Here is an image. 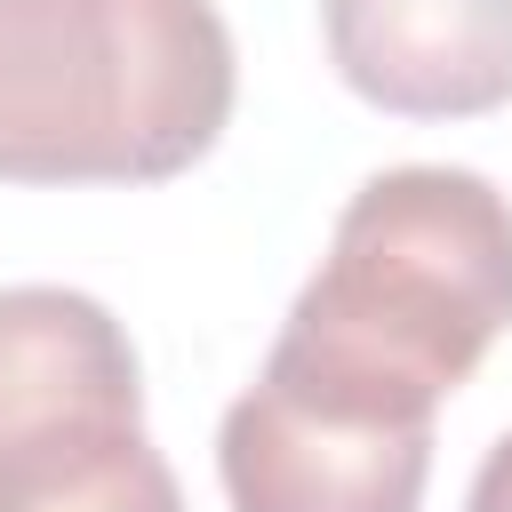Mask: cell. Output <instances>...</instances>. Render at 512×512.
Segmentation results:
<instances>
[{
    "label": "cell",
    "mask_w": 512,
    "mask_h": 512,
    "mask_svg": "<svg viewBox=\"0 0 512 512\" xmlns=\"http://www.w3.org/2000/svg\"><path fill=\"white\" fill-rule=\"evenodd\" d=\"M504 328L512 200L472 168H384L344 200L328 256L264 360L360 408L432 424Z\"/></svg>",
    "instance_id": "6da1fadb"
},
{
    "label": "cell",
    "mask_w": 512,
    "mask_h": 512,
    "mask_svg": "<svg viewBox=\"0 0 512 512\" xmlns=\"http://www.w3.org/2000/svg\"><path fill=\"white\" fill-rule=\"evenodd\" d=\"M232 96L216 0H0V184H168Z\"/></svg>",
    "instance_id": "7a4b0ae2"
},
{
    "label": "cell",
    "mask_w": 512,
    "mask_h": 512,
    "mask_svg": "<svg viewBox=\"0 0 512 512\" xmlns=\"http://www.w3.org/2000/svg\"><path fill=\"white\" fill-rule=\"evenodd\" d=\"M216 472L232 512H416L432 480V424L360 408L264 360L224 408Z\"/></svg>",
    "instance_id": "3957f363"
},
{
    "label": "cell",
    "mask_w": 512,
    "mask_h": 512,
    "mask_svg": "<svg viewBox=\"0 0 512 512\" xmlns=\"http://www.w3.org/2000/svg\"><path fill=\"white\" fill-rule=\"evenodd\" d=\"M336 80L400 120L512 104V0H320Z\"/></svg>",
    "instance_id": "277c9868"
},
{
    "label": "cell",
    "mask_w": 512,
    "mask_h": 512,
    "mask_svg": "<svg viewBox=\"0 0 512 512\" xmlns=\"http://www.w3.org/2000/svg\"><path fill=\"white\" fill-rule=\"evenodd\" d=\"M96 424H144L128 328L80 288H0V464Z\"/></svg>",
    "instance_id": "5b68a950"
},
{
    "label": "cell",
    "mask_w": 512,
    "mask_h": 512,
    "mask_svg": "<svg viewBox=\"0 0 512 512\" xmlns=\"http://www.w3.org/2000/svg\"><path fill=\"white\" fill-rule=\"evenodd\" d=\"M0 512H184V488L144 424H96L8 456Z\"/></svg>",
    "instance_id": "8992f818"
},
{
    "label": "cell",
    "mask_w": 512,
    "mask_h": 512,
    "mask_svg": "<svg viewBox=\"0 0 512 512\" xmlns=\"http://www.w3.org/2000/svg\"><path fill=\"white\" fill-rule=\"evenodd\" d=\"M464 512H512V432L480 456V472H472V496H464Z\"/></svg>",
    "instance_id": "52a82bcc"
}]
</instances>
